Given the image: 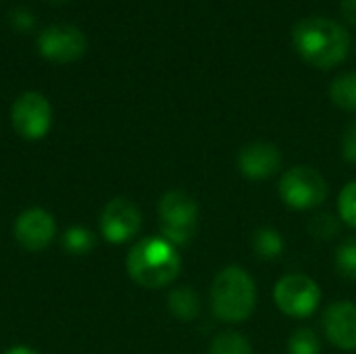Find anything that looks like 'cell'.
<instances>
[{
  "label": "cell",
  "instance_id": "obj_1",
  "mask_svg": "<svg viewBox=\"0 0 356 354\" xmlns=\"http://www.w3.org/2000/svg\"><path fill=\"white\" fill-rule=\"evenodd\" d=\"M292 42L302 61L317 69H332L340 65L350 50L348 31L334 19L309 17L294 25Z\"/></svg>",
  "mask_w": 356,
  "mask_h": 354
},
{
  "label": "cell",
  "instance_id": "obj_8",
  "mask_svg": "<svg viewBox=\"0 0 356 354\" xmlns=\"http://www.w3.org/2000/svg\"><path fill=\"white\" fill-rule=\"evenodd\" d=\"M40 54L52 63H73L83 56L88 42L86 35L69 23H56L46 27L38 38Z\"/></svg>",
  "mask_w": 356,
  "mask_h": 354
},
{
  "label": "cell",
  "instance_id": "obj_17",
  "mask_svg": "<svg viewBox=\"0 0 356 354\" xmlns=\"http://www.w3.org/2000/svg\"><path fill=\"white\" fill-rule=\"evenodd\" d=\"M336 269L344 280L356 282V238H346L336 250Z\"/></svg>",
  "mask_w": 356,
  "mask_h": 354
},
{
  "label": "cell",
  "instance_id": "obj_14",
  "mask_svg": "<svg viewBox=\"0 0 356 354\" xmlns=\"http://www.w3.org/2000/svg\"><path fill=\"white\" fill-rule=\"evenodd\" d=\"M252 250L259 259L273 261L284 252V238L273 227H261L252 236Z\"/></svg>",
  "mask_w": 356,
  "mask_h": 354
},
{
  "label": "cell",
  "instance_id": "obj_19",
  "mask_svg": "<svg viewBox=\"0 0 356 354\" xmlns=\"http://www.w3.org/2000/svg\"><path fill=\"white\" fill-rule=\"evenodd\" d=\"M290 354H319L321 353V340L313 330H298L288 342Z\"/></svg>",
  "mask_w": 356,
  "mask_h": 354
},
{
  "label": "cell",
  "instance_id": "obj_15",
  "mask_svg": "<svg viewBox=\"0 0 356 354\" xmlns=\"http://www.w3.org/2000/svg\"><path fill=\"white\" fill-rule=\"evenodd\" d=\"M330 96L336 106H340L348 113H356V71L338 75L332 81Z\"/></svg>",
  "mask_w": 356,
  "mask_h": 354
},
{
  "label": "cell",
  "instance_id": "obj_7",
  "mask_svg": "<svg viewBox=\"0 0 356 354\" xmlns=\"http://www.w3.org/2000/svg\"><path fill=\"white\" fill-rule=\"evenodd\" d=\"M10 121H13L15 131L21 138L42 140L48 134L50 123H52V106L42 94L25 92L13 104Z\"/></svg>",
  "mask_w": 356,
  "mask_h": 354
},
{
  "label": "cell",
  "instance_id": "obj_2",
  "mask_svg": "<svg viewBox=\"0 0 356 354\" xmlns=\"http://www.w3.org/2000/svg\"><path fill=\"white\" fill-rule=\"evenodd\" d=\"M179 269L181 259L175 246L165 238H146L127 255V273L144 288L169 286L179 275Z\"/></svg>",
  "mask_w": 356,
  "mask_h": 354
},
{
  "label": "cell",
  "instance_id": "obj_3",
  "mask_svg": "<svg viewBox=\"0 0 356 354\" xmlns=\"http://www.w3.org/2000/svg\"><path fill=\"white\" fill-rule=\"evenodd\" d=\"M211 307L221 321H246L257 307V286L250 273L236 265L219 271L211 288Z\"/></svg>",
  "mask_w": 356,
  "mask_h": 354
},
{
  "label": "cell",
  "instance_id": "obj_16",
  "mask_svg": "<svg viewBox=\"0 0 356 354\" xmlns=\"http://www.w3.org/2000/svg\"><path fill=\"white\" fill-rule=\"evenodd\" d=\"M209 354H252V346L244 336L236 332H223L213 340Z\"/></svg>",
  "mask_w": 356,
  "mask_h": 354
},
{
  "label": "cell",
  "instance_id": "obj_21",
  "mask_svg": "<svg viewBox=\"0 0 356 354\" xmlns=\"http://www.w3.org/2000/svg\"><path fill=\"white\" fill-rule=\"evenodd\" d=\"M338 211H340V219L356 230V179L342 188L338 198Z\"/></svg>",
  "mask_w": 356,
  "mask_h": 354
},
{
  "label": "cell",
  "instance_id": "obj_6",
  "mask_svg": "<svg viewBox=\"0 0 356 354\" xmlns=\"http://www.w3.org/2000/svg\"><path fill=\"white\" fill-rule=\"evenodd\" d=\"M275 305L288 317L305 319L319 309L321 290L315 280L302 273H292L282 277L273 290Z\"/></svg>",
  "mask_w": 356,
  "mask_h": 354
},
{
  "label": "cell",
  "instance_id": "obj_9",
  "mask_svg": "<svg viewBox=\"0 0 356 354\" xmlns=\"http://www.w3.org/2000/svg\"><path fill=\"white\" fill-rule=\"evenodd\" d=\"M142 215L138 207L125 198L111 200L100 215V232L111 244H123L140 232Z\"/></svg>",
  "mask_w": 356,
  "mask_h": 354
},
{
  "label": "cell",
  "instance_id": "obj_22",
  "mask_svg": "<svg viewBox=\"0 0 356 354\" xmlns=\"http://www.w3.org/2000/svg\"><path fill=\"white\" fill-rule=\"evenodd\" d=\"M342 156L348 163H356V121H353L342 136Z\"/></svg>",
  "mask_w": 356,
  "mask_h": 354
},
{
  "label": "cell",
  "instance_id": "obj_10",
  "mask_svg": "<svg viewBox=\"0 0 356 354\" xmlns=\"http://www.w3.org/2000/svg\"><path fill=\"white\" fill-rule=\"evenodd\" d=\"M56 234V225L50 213L44 209H27L15 221V238L17 242L31 252L44 250Z\"/></svg>",
  "mask_w": 356,
  "mask_h": 354
},
{
  "label": "cell",
  "instance_id": "obj_4",
  "mask_svg": "<svg viewBox=\"0 0 356 354\" xmlns=\"http://www.w3.org/2000/svg\"><path fill=\"white\" fill-rule=\"evenodd\" d=\"M159 217L163 238L173 246H186L198 227V204L190 194L171 190L159 202Z\"/></svg>",
  "mask_w": 356,
  "mask_h": 354
},
{
  "label": "cell",
  "instance_id": "obj_20",
  "mask_svg": "<svg viewBox=\"0 0 356 354\" xmlns=\"http://www.w3.org/2000/svg\"><path fill=\"white\" fill-rule=\"evenodd\" d=\"M309 232L317 240H330V238H334L340 232V219L334 217V215H330V213L315 215L309 221Z\"/></svg>",
  "mask_w": 356,
  "mask_h": 354
},
{
  "label": "cell",
  "instance_id": "obj_18",
  "mask_svg": "<svg viewBox=\"0 0 356 354\" xmlns=\"http://www.w3.org/2000/svg\"><path fill=\"white\" fill-rule=\"evenodd\" d=\"M63 246L71 255H88L94 248V234L86 227H71L63 238Z\"/></svg>",
  "mask_w": 356,
  "mask_h": 354
},
{
  "label": "cell",
  "instance_id": "obj_5",
  "mask_svg": "<svg viewBox=\"0 0 356 354\" xmlns=\"http://www.w3.org/2000/svg\"><path fill=\"white\" fill-rule=\"evenodd\" d=\"M280 196L292 209H315L327 198V182L313 167L298 165L284 173L280 182Z\"/></svg>",
  "mask_w": 356,
  "mask_h": 354
},
{
  "label": "cell",
  "instance_id": "obj_13",
  "mask_svg": "<svg viewBox=\"0 0 356 354\" xmlns=\"http://www.w3.org/2000/svg\"><path fill=\"white\" fill-rule=\"evenodd\" d=\"M169 311L181 321H194L200 315V298L192 288H175L169 294Z\"/></svg>",
  "mask_w": 356,
  "mask_h": 354
},
{
  "label": "cell",
  "instance_id": "obj_11",
  "mask_svg": "<svg viewBox=\"0 0 356 354\" xmlns=\"http://www.w3.org/2000/svg\"><path fill=\"white\" fill-rule=\"evenodd\" d=\"M323 330L327 340L342 348L356 351V305L350 300L334 303L325 309L323 315Z\"/></svg>",
  "mask_w": 356,
  "mask_h": 354
},
{
  "label": "cell",
  "instance_id": "obj_23",
  "mask_svg": "<svg viewBox=\"0 0 356 354\" xmlns=\"http://www.w3.org/2000/svg\"><path fill=\"white\" fill-rule=\"evenodd\" d=\"M340 6H342V15L346 17V21L356 25V0H342Z\"/></svg>",
  "mask_w": 356,
  "mask_h": 354
},
{
  "label": "cell",
  "instance_id": "obj_12",
  "mask_svg": "<svg viewBox=\"0 0 356 354\" xmlns=\"http://www.w3.org/2000/svg\"><path fill=\"white\" fill-rule=\"evenodd\" d=\"M238 167L248 179H267L282 167V152L269 142H250L240 150Z\"/></svg>",
  "mask_w": 356,
  "mask_h": 354
},
{
  "label": "cell",
  "instance_id": "obj_24",
  "mask_svg": "<svg viewBox=\"0 0 356 354\" xmlns=\"http://www.w3.org/2000/svg\"><path fill=\"white\" fill-rule=\"evenodd\" d=\"M4 354H38L33 348H27V346H15L10 351H6Z\"/></svg>",
  "mask_w": 356,
  "mask_h": 354
}]
</instances>
